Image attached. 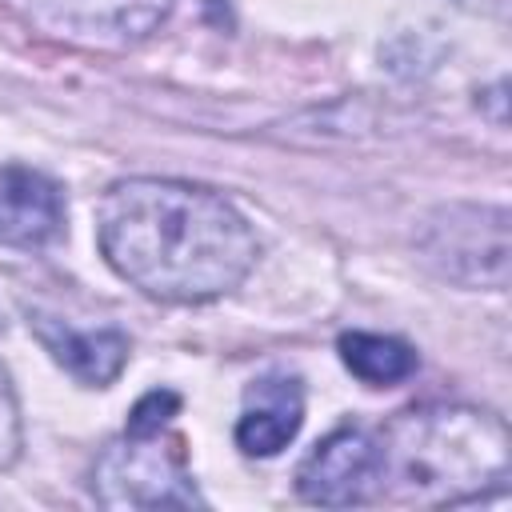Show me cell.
I'll list each match as a JSON object with an SVG mask.
<instances>
[{
	"label": "cell",
	"mask_w": 512,
	"mask_h": 512,
	"mask_svg": "<svg viewBox=\"0 0 512 512\" xmlns=\"http://www.w3.org/2000/svg\"><path fill=\"white\" fill-rule=\"evenodd\" d=\"M340 360L352 376H360L364 384H396L408 380L416 372V352L396 340V336H380V332H344L336 340Z\"/></svg>",
	"instance_id": "30bf717a"
},
{
	"label": "cell",
	"mask_w": 512,
	"mask_h": 512,
	"mask_svg": "<svg viewBox=\"0 0 512 512\" xmlns=\"http://www.w3.org/2000/svg\"><path fill=\"white\" fill-rule=\"evenodd\" d=\"M180 412V396L172 392V388H152L148 396H140L136 400V408L128 412V424H124V432H132V436H148V432H160V428H168V420Z\"/></svg>",
	"instance_id": "8fae6325"
},
{
	"label": "cell",
	"mask_w": 512,
	"mask_h": 512,
	"mask_svg": "<svg viewBox=\"0 0 512 512\" xmlns=\"http://www.w3.org/2000/svg\"><path fill=\"white\" fill-rule=\"evenodd\" d=\"M480 4H484V0H480ZM488 4H492V8H504V0H488Z\"/></svg>",
	"instance_id": "4fadbf2b"
},
{
	"label": "cell",
	"mask_w": 512,
	"mask_h": 512,
	"mask_svg": "<svg viewBox=\"0 0 512 512\" xmlns=\"http://www.w3.org/2000/svg\"><path fill=\"white\" fill-rule=\"evenodd\" d=\"M304 424V384L288 372H268L248 384L244 412L236 420V448L244 456H276L296 440Z\"/></svg>",
	"instance_id": "52a82bcc"
},
{
	"label": "cell",
	"mask_w": 512,
	"mask_h": 512,
	"mask_svg": "<svg viewBox=\"0 0 512 512\" xmlns=\"http://www.w3.org/2000/svg\"><path fill=\"white\" fill-rule=\"evenodd\" d=\"M32 28L84 44V48H128L144 40L172 8V0H8Z\"/></svg>",
	"instance_id": "277c9868"
},
{
	"label": "cell",
	"mask_w": 512,
	"mask_h": 512,
	"mask_svg": "<svg viewBox=\"0 0 512 512\" xmlns=\"http://www.w3.org/2000/svg\"><path fill=\"white\" fill-rule=\"evenodd\" d=\"M64 228V200L56 180L36 168L4 164L0 168V244L8 248H44Z\"/></svg>",
	"instance_id": "ba28073f"
},
{
	"label": "cell",
	"mask_w": 512,
	"mask_h": 512,
	"mask_svg": "<svg viewBox=\"0 0 512 512\" xmlns=\"http://www.w3.org/2000/svg\"><path fill=\"white\" fill-rule=\"evenodd\" d=\"M28 328L52 352V360L64 372H72L80 384L104 388L128 364V336L116 332V328H88V332H80V328H68L64 320L44 316V312H28Z\"/></svg>",
	"instance_id": "9c48e42d"
},
{
	"label": "cell",
	"mask_w": 512,
	"mask_h": 512,
	"mask_svg": "<svg viewBox=\"0 0 512 512\" xmlns=\"http://www.w3.org/2000/svg\"><path fill=\"white\" fill-rule=\"evenodd\" d=\"M376 472H380L376 436L364 428H336L300 460L296 492L308 504H324V508L368 504L376 500Z\"/></svg>",
	"instance_id": "5b68a950"
},
{
	"label": "cell",
	"mask_w": 512,
	"mask_h": 512,
	"mask_svg": "<svg viewBox=\"0 0 512 512\" xmlns=\"http://www.w3.org/2000/svg\"><path fill=\"white\" fill-rule=\"evenodd\" d=\"M96 240L116 276L164 304L216 300L256 264L248 220L220 192L188 180H116L100 196Z\"/></svg>",
	"instance_id": "6da1fadb"
},
{
	"label": "cell",
	"mask_w": 512,
	"mask_h": 512,
	"mask_svg": "<svg viewBox=\"0 0 512 512\" xmlns=\"http://www.w3.org/2000/svg\"><path fill=\"white\" fill-rule=\"evenodd\" d=\"M428 256L464 284L504 288V276H508L504 208H452L448 224H432Z\"/></svg>",
	"instance_id": "8992f818"
},
{
	"label": "cell",
	"mask_w": 512,
	"mask_h": 512,
	"mask_svg": "<svg viewBox=\"0 0 512 512\" xmlns=\"http://www.w3.org/2000/svg\"><path fill=\"white\" fill-rule=\"evenodd\" d=\"M20 456V408L8 372L0 368V468H8Z\"/></svg>",
	"instance_id": "7c38bea8"
},
{
	"label": "cell",
	"mask_w": 512,
	"mask_h": 512,
	"mask_svg": "<svg viewBox=\"0 0 512 512\" xmlns=\"http://www.w3.org/2000/svg\"><path fill=\"white\" fill-rule=\"evenodd\" d=\"M92 492L104 508H204L184 464V444L164 436V428L112 440L92 468Z\"/></svg>",
	"instance_id": "3957f363"
},
{
	"label": "cell",
	"mask_w": 512,
	"mask_h": 512,
	"mask_svg": "<svg viewBox=\"0 0 512 512\" xmlns=\"http://www.w3.org/2000/svg\"><path fill=\"white\" fill-rule=\"evenodd\" d=\"M376 500L464 504L508 480L512 440L500 416L468 404H420L376 436Z\"/></svg>",
	"instance_id": "7a4b0ae2"
}]
</instances>
